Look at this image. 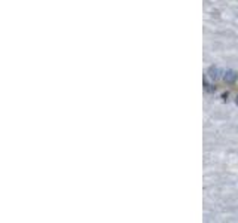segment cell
Listing matches in <instances>:
<instances>
[{
	"label": "cell",
	"instance_id": "obj_1",
	"mask_svg": "<svg viewBox=\"0 0 238 223\" xmlns=\"http://www.w3.org/2000/svg\"><path fill=\"white\" fill-rule=\"evenodd\" d=\"M222 75H223V71L219 68V67L216 66H210L208 67V70H207V76L211 79V80H217V79L222 78Z\"/></svg>",
	"mask_w": 238,
	"mask_h": 223
},
{
	"label": "cell",
	"instance_id": "obj_2",
	"mask_svg": "<svg viewBox=\"0 0 238 223\" xmlns=\"http://www.w3.org/2000/svg\"><path fill=\"white\" fill-rule=\"evenodd\" d=\"M223 79L226 83H235L238 79V73L234 70H225L223 71Z\"/></svg>",
	"mask_w": 238,
	"mask_h": 223
},
{
	"label": "cell",
	"instance_id": "obj_3",
	"mask_svg": "<svg viewBox=\"0 0 238 223\" xmlns=\"http://www.w3.org/2000/svg\"><path fill=\"white\" fill-rule=\"evenodd\" d=\"M203 86H204V89L207 91V92H210V94H211V92H214V91H216V86H213L211 83H208V80H207L205 78L203 79Z\"/></svg>",
	"mask_w": 238,
	"mask_h": 223
},
{
	"label": "cell",
	"instance_id": "obj_4",
	"mask_svg": "<svg viewBox=\"0 0 238 223\" xmlns=\"http://www.w3.org/2000/svg\"><path fill=\"white\" fill-rule=\"evenodd\" d=\"M235 103H237V106H238V95H237V98H235Z\"/></svg>",
	"mask_w": 238,
	"mask_h": 223
}]
</instances>
